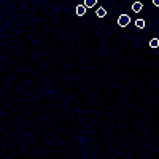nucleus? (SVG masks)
Returning <instances> with one entry per match:
<instances>
[{"instance_id": "3", "label": "nucleus", "mask_w": 159, "mask_h": 159, "mask_svg": "<svg viewBox=\"0 0 159 159\" xmlns=\"http://www.w3.org/2000/svg\"><path fill=\"white\" fill-rule=\"evenodd\" d=\"M142 8H143V3L142 2H134L130 5V10H132V13H134V15H137V13H140L142 11ZM130 15V13H129Z\"/></svg>"}, {"instance_id": "5", "label": "nucleus", "mask_w": 159, "mask_h": 159, "mask_svg": "<svg viewBox=\"0 0 159 159\" xmlns=\"http://www.w3.org/2000/svg\"><path fill=\"white\" fill-rule=\"evenodd\" d=\"M105 16H107V10H105V8H97L96 10V18H99V19H102V18H105Z\"/></svg>"}, {"instance_id": "4", "label": "nucleus", "mask_w": 159, "mask_h": 159, "mask_svg": "<svg viewBox=\"0 0 159 159\" xmlns=\"http://www.w3.org/2000/svg\"><path fill=\"white\" fill-rule=\"evenodd\" d=\"M134 25L139 29V30H142V29H145V25H147V22H145V19H142V18H137L135 21H134Z\"/></svg>"}, {"instance_id": "2", "label": "nucleus", "mask_w": 159, "mask_h": 159, "mask_svg": "<svg viewBox=\"0 0 159 159\" xmlns=\"http://www.w3.org/2000/svg\"><path fill=\"white\" fill-rule=\"evenodd\" d=\"M73 11H75V15H76V16H84L86 13H88V8L81 3V5H76V7L73 8Z\"/></svg>"}, {"instance_id": "6", "label": "nucleus", "mask_w": 159, "mask_h": 159, "mask_svg": "<svg viewBox=\"0 0 159 159\" xmlns=\"http://www.w3.org/2000/svg\"><path fill=\"white\" fill-rule=\"evenodd\" d=\"M83 5L89 10V8H96L97 5V0H83Z\"/></svg>"}, {"instance_id": "1", "label": "nucleus", "mask_w": 159, "mask_h": 159, "mask_svg": "<svg viewBox=\"0 0 159 159\" xmlns=\"http://www.w3.org/2000/svg\"><path fill=\"white\" fill-rule=\"evenodd\" d=\"M130 21H132V19H130V16L124 13V15H119V16H118L116 24L119 25V27H127V25L130 24Z\"/></svg>"}, {"instance_id": "7", "label": "nucleus", "mask_w": 159, "mask_h": 159, "mask_svg": "<svg viewBox=\"0 0 159 159\" xmlns=\"http://www.w3.org/2000/svg\"><path fill=\"white\" fill-rule=\"evenodd\" d=\"M153 5L154 7H159V0H153Z\"/></svg>"}]
</instances>
